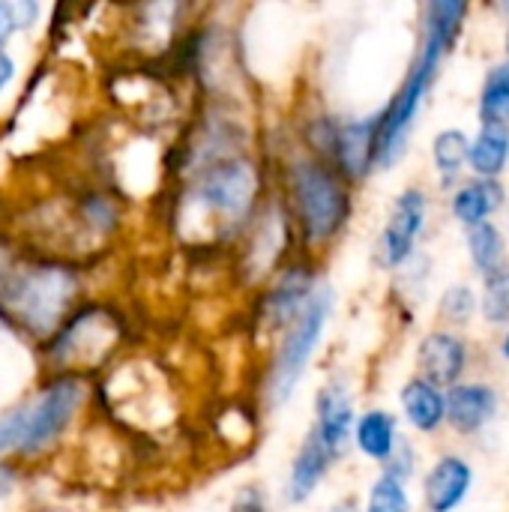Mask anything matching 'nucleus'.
Here are the masks:
<instances>
[{
  "instance_id": "39448f33",
  "label": "nucleus",
  "mask_w": 509,
  "mask_h": 512,
  "mask_svg": "<svg viewBox=\"0 0 509 512\" xmlns=\"http://www.w3.org/2000/svg\"><path fill=\"white\" fill-rule=\"evenodd\" d=\"M330 306H333L330 288H318L312 294V300L306 303V309L297 315V321L282 336L279 351L273 357V366L267 372V387H264L267 402L273 408L285 405L291 399V393L297 390V381L303 378V372L309 366V357L315 354V348H318V342L324 336Z\"/></svg>"
},
{
  "instance_id": "a878e982",
  "label": "nucleus",
  "mask_w": 509,
  "mask_h": 512,
  "mask_svg": "<svg viewBox=\"0 0 509 512\" xmlns=\"http://www.w3.org/2000/svg\"><path fill=\"white\" fill-rule=\"evenodd\" d=\"M474 309H477V300L468 285H453L441 297V315L450 324H468L474 318Z\"/></svg>"
},
{
  "instance_id": "473e14b6",
  "label": "nucleus",
  "mask_w": 509,
  "mask_h": 512,
  "mask_svg": "<svg viewBox=\"0 0 509 512\" xmlns=\"http://www.w3.org/2000/svg\"><path fill=\"white\" fill-rule=\"evenodd\" d=\"M501 351H504V357L509 360V333H507V339H504V345H501Z\"/></svg>"
},
{
  "instance_id": "2f4dec72",
  "label": "nucleus",
  "mask_w": 509,
  "mask_h": 512,
  "mask_svg": "<svg viewBox=\"0 0 509 512\" xmlns=\"http://www.w3.org/2000/svg\"><path fill=\"white\" fill-rule=\"evenodd\" d=\"M6 285H9V282H6V261L0 258V297H3V291H6Z\"/></svg>"
},
{
  "instance_id": "7c9ffc66",
  "label": "nucleus",
  "mask_w": 509,
  "mask_h": 512,
  "mask_svg": "<svg viewBox=\"0 0 509 512\" xmlns=\"http://www.w3.org/2000/svg\"><path fill=\"white\" fill-rule=\"evenodd\" d=\"M12 72H15V63H12V57H6V54L0 51V90H3L6 84H9Z\"/></svg>"
},
{
  "instance_id": "6ab92c4d",
  "label": "nucleus",
  "mask_w": 509,
  "mask_h": 512,
  "mask_svg": "<svg viewBox=\"0 0 509 512\" xmlns=\"http://www.w3.org/2000/svg\"><path fill=\"white\" fill-rule=\"evenodd\" d=\"M498 204H501V186L495 180H474L453 195V216L462 225L477 228L489 222V213Z\"/></svg>"
},
{
  "instance_id": "aec40b11",
  "label": "nucleus",
  "mask_w": 509,
  "mask_h": 512,
  "mask_svg": "<svg viewBox=\"0 0 509 512\" xmlns=\"http://www.w3.org/2000/svg\"><path fill=\"white\" fill-rule=\"evenodd\" d=\"M471 168L480 180H495L509 162V132L504 126H483L471 141Z\"/></svg>"
},
{
  "instance_id": "0eeeda50",
  "label": "nucleus",
  "mask_w": 509,
  "mask_h": 512,
  "mask_svg": "<svg viewBox=\"0 0 509 512\" xmlns=\"http://www.w3.org/2000/svg\"><path fill=\"white\" fill-rule=\"evenodd\" d=\"M84 399V387L75 378H60L54 381L39 402L27 411V426H24V438H21V453H36L42 447H48L75 417L78 405Z\"/></svg>"
},
{
  "instance_id": "72a5a7b5",
  "label": "nucleus",
  "mask_w": 509,
  "mask_h": 512,
  "mask_svg": "<svg viewBox=\"0 0 509 512\" xmlns=\"http://www.w3.org/2000/svg\"><path fill=\"white\" fill-rule=\"evenodd\" d=\"M336 512H354V507H351V504H345V507H339Z\"/></svg>"
},
{
  "instance_id": "a211bd4d",
  "label": "nucleus",
  "mask_w": 509,
  "mask_h": 512,
  "mask_svg": "<svg viewBox=\"0 0 509 512\" xmlns=\"http://www.w3.org/2000/svg\"><path fill=\"white\" fill-rule=\"evenodd\" d=\"M354 441L372 462H393L396 456V417L387 411H369L354 426Z\"/></svg>"
},
{
  "instance_id": "9d476101",
  "label": "nucleus",
  "mask_w": 509,
  "mask_h": 512,
  "mask_svg": "<svg viewBox=\"0 0 509 512\" xmlns=\"http://www.w3.org/2000/svg\"><path fill=\"white\" fill-rule=\"evenodd\" d=\"M426 222V198L420 189H405L396 204H393V213L384 225V234H381V252H384V264L390 267H399L411 258L414 252V240L420 234Z\"/></svg>"
},
{
  "instance_id": "4be33fe9",
  "label": "nucleus",
  "mask_w": 509,
  "mask_h": 512,
  "mask_svg": "<svg viewBox=\"0 0 509 512\" xmlns=\"http://www.w3.org/2000/svg\"><path fill=\"white\" fill-rule=\"evenodd\" d=\"M432 159H435V168L441 171V177L450 183L459 177V171L465 168V162L471 159V141L462 129H444L435 135V144H432Z\"/></svg>"
},
{
  "instance_id": "bb28decb",
  "label": "nucleus",
  "mask_w": 509,
  "mask_h": 512,
  "mask_svg": "<svg viewBox=\"0 0 509 512\" xmlns=\"http://www.w3.org/2000/svg\"><path fill=\"white\" fill-rule=\"evenodd\" d=\"M24 426H27V411H12V414L0 417V453L9 447H21Z\"/></svg>"
},
{
  "instance_id": "b1692460",
  "label": "nucleus",
  "mask_w": 509,
  "mask_h": 512,
  "mask_svg": "<svg viewBox=\"0 0 509 512\" xmlns=\"http://www.w3.org/2000/svg\"><path fill=\"white\" fill-rule=\"evenodd\" d=\"M483 318L489 324H507L509 321V267H501L486 276L483 285Z\"/></svg>"
},
{
  "instance_id": "f704fd0d",
  "label": "nucleus",
  "mask_w": 509,
  "mask_h": 512,
  "mask_svg": "<svg viewBox=\"0 0 509 512\" xmlns=\"http://www.w3.org/2000/svg\"><path fill=\"white\" fill-rule=\"evenodd\" d=\"M507 54H509V42H507Z\"/></svg>"
},
{
  "instance_id": "ddd939ff",
  "label": "nucleus",
  "mask_w": 509,
  "mask_h": 512,
  "mask_svg": "<svg viewBox=\"0 0 509 512\" xmlns=\"http://www.w3.org/2000/svg\"><path fill=\"white\" fill-rule=\"evenodd\" d=\"M333 459H336V453L330 450V444L312 429L309 432V438L303 441V447H300V453H297V459H294V465H291V477H288V501L291 504H303V501H309L312 495H315V489L321 486V480H324V474L330 471V465H333Z\"/></svg>"
},
{
  "instance_id": "7ed1b4c3",
  "label": "nucleus",
  "mask_w": 509,
  "mask_h": 512,
  "mask_svg": "<svg viewBox=\"0 0 509 512\" xmlns=\"http://www.w3.org/2000/svg\"><path fill=\"white\" fill-rule=\"evenodd\" d=\"M288 189L303 240L312 246L330 243L348 219V192L342 174L321 159H294Z\"/></svg>"
},
{
  "instance_id": "412c9836",
  "label": "nucleus",
  "mask_w": 509,
  "mask_h": 512,
  "mask_svg": "<svg viewBox=\"0 0 509 512\" xmlns=\"http://www.w3.org/2000/svg\"><path fill=\"white\" fill-rule=\"evenodd\" d=\"M480 120L483 126H504L509 123V63L492 66L483 90H480Z\"/></svg>"
},
{
  "instance_id": "4468645a",
  "label": "nucleus",
  "mask_w": 509,
  "mask_h": 512,
  "mask_svg": "<svg viewBox=\"0 0 509 512\" xmlns=\"http://www.w3.org/2000/svg\"><path fill=\"white\" fill-rule=\"evenodd\" d=\"M471 465L459 456H444L426 474V504L432 512H453L471 489Z\"/></svg>"
},
{
  "instance_id": "6e6552de",
  "label": "nucleus",
  "mask_w": 509,
  "mask_h": 512,
  "mask_svg": "<svg viewBox=\"0 0 509 512\" xmlns=\"http://www.w3.org/2000/svg\"><path fill=\"white\" fill-rule=\"evenodd\" d=\"M315 276L309 267H288L273 288H267L264 303L258 309V321L267 330H279V327H291L297 321V315L306 309V303L315 294Z\"/></svg>"
},
{
  "instance_id": "9b49d317",
  "label": "nucleus",
  "mask_w": 509,
  "mask_h": 512,
  "mask_svg": "<svg viewBox=\"0 0 509 512\" xmlns=\"http://www.w3.org/2000/svg\"><path fill=\"white\" fill-rule=\"evenodd\" d=\"M291 243V228H288V213L276 204L267 207L258 222L252 225L249 243H246V258H243V270L249 273V279H261L288 249Z\"/></svg>"
},
{
  "instance_id": "f3484780",
  "label": "nucleus",
  "mask_w": 509,
  "mask_h": 512,
  "mask_svg": "<svg viewBox=\"0 0 509 512\" xmlns=\"http://www.w3.org/2000/svg\"><path fill=\"white\" fill-rule=\"evenodd\" d=\"M402 408H405V417L411 420V426L420 432H435L447 420V396L423 378H414L405 384Z\"/></svg>"
},
{
  "instance_id": "f03ea898",
  "label": "nucleus",
  "mask_w": 509,
  "mask_h": 512,
  "mask_svg": "<svg viewBox=\"0 0 509 512\" xmlns=\"http://www.w3.org/2000/svg\"><path fill=\"white\" fill-rule=\"evenodd\" d=\"M468 15V3L462 0H435L426 6V24H423V48L405 78V84L399 87V93L393 96V102L381 111V129H378V147H375V168H390L405 144L408 135L417 123L420 105L438 75V66L444 60V54L450 51V45L456 42L462 21Z\"/></svg>"
},
{
  "instance_id": "cd10ccee",
  "label": "nucleus",
  "mask_w": 509,
  "mask_h": 512,
  "mask_svg": "<svg viewBox=\"0 0 509 512\" xmlns=\"http://www.w3.org/2000/svg\"><path fill=\"white\" fill-rule=\"evenodd\" d=\"M231 512H267V498L261 495V489L246 486L243 492H237Z\"/></svg>"
},
{
  "instance_id": "5701e85b",
  "label": "nucleus",
  "mask_w": 509,
  "mask_h": 512,
  "mask_svg": "<svg viewBox=\"0 0 509 512\" xmlns=\"http://www.w3.org/2000/svg\"><path fill=\"white\" fill-rule=\"evenodd\" d=\"M468 249H471L474 267H477L483 276H489V273H495V270L504 267V264H501V261H504V237H501V231H498L492 222L471 228V234H468Z\"/></svg>"
},
{
  "instance_id": "393cba45",
  "label": "nucleus",
  "mask_w": 509,
  "mask_h": 512,
  "mask_svg": "<svg viewBox=\"0 0 509 512\" xmlns=\"http://www.w3.org/2000/svg\"><path fill=\"white\" fill-rule=\"evenodd\" d=\"M366 512H408V492L405 483L396 474H384L372 492H369V504Z\"/></svg>"
},
{
  "instance_id": "f8f14e48",
  "label": "nucleus",
  "mask_w": 509,
  "mask_h": 512,
  "mask_svg": "<svg viewBox=\"0 0 509 512\" xmlns=\"http://www.w3.org/2000/svg\"><path fill=\"white\" fill-rule=\"evenodd\" d=\"M417 363L423 372V381L441 387H459V378L468 366V348L453 333H429L417 351Z\"/></svg>"
},
{
  "instance_id": "423d86ee",
  "label": "nucleus",
  "mask_w": 509,
  "mask_h": 512,
  "mask_svg": "<svg viewBox=\"0 0 509 512\" xmlns=\"http://www.w3.org/2000/svg\"><path fill=\"white\" fill-rule=\"evenodd\" d=\"M120 327L102 309H84L69 318V324L54 339V360L57 363H99L117 342Z\"/></svg>"
},
{
  "instance_id": "2eb2a0df",
  "label": "nucleus",
  "mask_w": 509,
  "mask_h": 512,
  "mask_svg": "<svg viewBox=\"0 0 509 512\" xmlns=\"http://www.w3.org/2000/svg\"><path fill=\"white\" fill-rule=\"evenodd\" d=\"M498 408V396L486 384H459L447 393V420L456 432H480Z\"/></svg>"
},
{
  "instance_id": "1a4fd4ad",
  "label": "nucleus",
  "mask_w": 509,
  "mask_h": 512,
  "mask_svg": "<svg viewBox=\"0 0 509 512\" xmlns=\"http://www.w3.org/2000/svg\"><path fill=\"white\" fill-rule=\"evenodd\" d=\"M378 129H381V114L336 126V135H333V144H330V156H333L336 171L342 177L357 180L369 168H375Z\"/></svg>"
},
{
  "instance_id": "c85d7f7f",
  "label": "nucleus",
  "mask_w": 509,
  "mask_h": 512,
  "mask_svg": "<svg viewBox=\"0 0 509 512\" xmlns=\"http://www.w3.org/2000/svg\"><path fill=\"white\" fill-rule=\"evenodd\" d=\"M18 30V21H15V12H12V0L9 3H0V45Z\"/></svg>"
},
{
  "instance_id": "c756f323",
  "label": "nucleus",
  "mask_w": 509,
  "mask_h": 512,
  "mask_svg": "<svg viewBox=\"0 0 509 512\" xmlns=\"http://www.w3.org/2000/svg\"><path fill=\"white\" fill-rule=\"evenodd\" d=\"M15 489V471L9 465H0V498Z\"/></svg>"
},
{
  "instance_id": "20e7f679",
  "label": "nucleus",
  "mask_w": 509,
  "mask_h": 512,
  "mask_svg": "<svg viewBox=\"0 0 509 512\" xmlns=\"http://www.w3.org/2000/svg\"><path fill=\"white\" fill-rule=\"evenodd\" d=\"M75 294H78V279L69 267L42 264L9 279L3 291V303L27 333L45 339L54 333L57 324H63Z\"/></svg>"
},
{
  "instance_id": "f257e3e1",
  "label": "nucleus",
  "mask_w": 509,
  "mask_h": 512,
  "mask_svg": "<svg viewBox=\"0 0 509 512\" xmlns=\"http://www.w3.org/2000/svg\"><path fill=\"white\" fill-rule=\"evenodd\" d=\"M261 168L243 153L219 156L195 168V180L183 195L180 222L192 228L198 243L243 234L261 201Z\"/></svg>"
},
{
  "instance_id": "dca6fc26",
  "label": "nucleus",
  "mask_w": 509,
  "mask_h": 512,
  "mask_svg": "<svg viewBox=\"0 0 509 512\" xmlns=\"http://www.w3.org/2000/svg\"><path fill=\"white\" fill-rule=\"evenodd\" d=\"M315 432L330 444V450L339 456L348 444V438L354 435V408H351V396L342 384H327L318 393L315 402Z\"/></svg>"
}]
</instances>
